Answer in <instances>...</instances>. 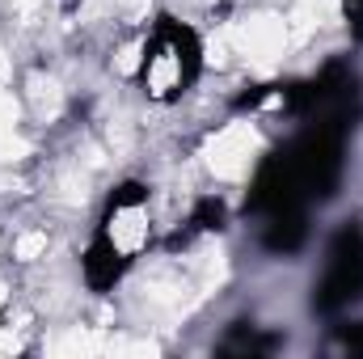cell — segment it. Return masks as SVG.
I'll list each match as a JSON object with an SVG mask.
<instances>
[{"label": "cell", "instance_id": "obj_1", "mask_svg": "<svg viewBox=\"0 0 363 359\" xmlns=\"http://www.w3.org/2000/svg\"><path fill=\"white\" fill-rule=\"evenodd\" d=\"M152 245V211H148V186L144 182H123L110 190L101 220L93 228L89 245L81 254V275L89 292L106 296L114 283L135 267V258Z\"/></svg>", "mask_w": 363, "mask_h": 359}, {"label": "cell", "instance_id": "obj_2", "mask_svg": "<svg viewBox=\"0 0 363 359\" xmlns=\"http://www.w3.org/2000/svg\"><path fill=\"white\" fill-rule=\"evenodd\" d=\"M199 77H203V38L186 21L161 13L144 38V51H140L135 81H140L144 97L161 101V106L182 101L199 85Z\"/></svg>", "mask_w": 363, "mask_h": 359}, {"label": "cell", "instance_id": "obj_3", "mask_svg": "<svg viewBox=\"0 0 363 359\" xmlns=\"http://www.w3.org/2000/svg\"><path fill=\"white\" fill-rule=\"evenodd\" d=\"M363 300V224H342L330 237L325 270L313 283V313L334 317Z\"/></svg>", "mask_w": 363, "mask_h": 359}, {"label": "cell", "instance_id": "obj_4", "mask_svg": "<svg viewBox=\"0 0 363 359\" xmlns=\"http://www.w3.org/2000/svg\"><path fill=\"white\" fill-rule=\"evenodd\" d=\"M308 241V211H274L262 220V245L271 254H300Z\"/></svg>", "mask_w": 363, "mask_h": 359}, {"label": "cell", "instance_id": "obj_5", "mask_svg": "<svg viewBox=\"0 0 363 359\" xmlns=\"http://www.w3.org/2000/svg\"><path fill=\"white\" fill-rule=\"evenodd\" d=\"M274 347H279V334H262L254 321H237V326L216 343L220 355H271Z\"/></svg>", "mask_w": 363, "mask_h": 359}, {"label": "cell", "instance_id": "obj_6", "mask_svg": "<svg viewBox=\"0 0 363 359\" xmlns=\"http://www.w3.org/2000/svg\"><path fill=\"white\" fill-rule=\"evenodd\" d=\"M220 228H224V203L216 194L199 199L194 211H190V220H186V237H194V233H220Z\"/></svg>", "mask_w": 363, "mask_h": 359}, {"label": "cell", "instance_id": "obj_7", "mask_svg": "<svg viewBox=\"0 0 363 359\" xmlns=\"http://www.w3.org/2000/svg\"><path fill=\"white\" fill-rule=\"evenodd\" d=\"M338 343H342L351 355H363V321H351V326H342V330H338Z\"/></svg>", "mask_w": 363, "mask_h": 359}, {"label": "cell", "instance_id": "obj_8", "mask_svg": "<svg viewBox=\"0 0 363 359\" xmlns=\"http://www.w3.org/2000/svg\"><path fill=\"white\" fill-rule=\"evenodd\" d=\"M342 13H347L351 38H355V43H363V0H342Z\"/></svg>", "mask_w": 363, "mask_h": 359}]
</instances>
